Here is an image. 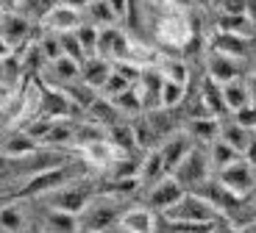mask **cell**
<instances>
[{
    "mask_svg": "<svg viewBox=\"0 0 256 233\" xmlns=\"http://www.w3.org/2000/svg\"><path fill=\"white\" fill-rule=\"evenodd\" d=\"M223 100H226V111L228 114H237V111H242V108H248L250 103H256L245 78H237V81H231V83H223Z\"/></svg>",
    "mask_w": 256,
    "mask_h": 233,
    "instance_id": "7402d4cb",
    "label": "cell"
},
{
    "mask_svg": "<svg viewBox=\"0 0 256 233\" xmlns=\"http://www.w3.org/2000/svg\"><path fill=\"white\" fill-rule=\"evenodd\" d=\"M76 39L81 42L86 58H90V56H98V39H100V28L90 25V22H84V25L76 28Z\"/></svg>",
    "mask_w": 256,
    "mask_h": 233,
    "instance_id": "8d00e7d4",
    "label": "cell"
},
{
    "mask_svg": "<svg viewBox=\"0 0 256 233\" xmlns=\"http://www.w3.org/2000/svg\"><path fill=\"white\" fill-rule=\"evenodd\" d=\"M248 86H250V95H254V100H256V69L250 72V78H248Z\"/></svg>",
    "mask_w": 256,
    "mask_h": 233,
    "instance_id": "7dc6e473",
    "label": "cell"
},
{
    "mask_svg": "<svg viewBox=\"0 0 256 233\" xmlns=\"http://www.w3.org/2000/svg\"><path fill=\"white\" fill-rule=\"evenodd\" d=\"M106 142L114 147L120 156H134L140 147H136V133H134V125L131 122H114V125L106 128Z\"/></svg>",
    "mask_w": 256,
    "mask_h": 233,
    "instance_id": "e0dca14e",
    "label": "cell"
},
{
    "mask_svg": "<svg viewBox=\"0 0 256 233\" xmlns=\"http://www.w3.org/2000/svg\"><path fill=\"white\" fill-rule=\"evenodd\" d=\"M156 67H159V72L164 75V81L181 83V86H186V83H190V67H186L181 58H159V61H156Z\"/></svg>",
    "mask_w": 256,
    "mask_h": 233,
    "instance_id": "d6a6232c",
    "label": "cell"
},
{
    "mask_svg": "<svg viewBox=\"0 0 256 233\" xmlns=\"http://www.w3.org/2000/svg\"><path fill=\"white\" fill-rule=\"evenodd\" d=\"M78 25H84V11L76 6H67V3H56L42 19V28L50 33H70Z\"/></svg>",
    "mask_w": 256,
    "mask_h": 233,
    "instance_id": "8fae6325",
    "label": "cell"
},
{
    "mask_svg": "<svg viewBox=\"0 0 256 233\" xmlns=\"http://www.w3.org/2000/svg\"><path fill=\"white\" fill-rule=\"evenodd\" d=\"M0 36L12 44V50H17L22 44H31L34 19H28L26 14L14 11V8H6V11L0 14Z\"/></svg>",
    "mask_w": 256,
    "mask_h": 233,
    "instance_id": "ba28073f",
    "label": "cell"
},
{
    "mask_svg": "<svg viewBox=\"0 0 256 233\" xmlns=\"http://www.w3.org/2000/svg\"><path fill=\"white\" fill-rule=\"evenodd\" d=\"M12 200H17V197H14L12 192H0V211H3V208H6Z\"/></svg>",
    "mask_w": 256,
    "mask_h": 233,
    "instance_id": "bcb514c9",
    "label": "cell"
},
{
    "mask_svg": "<svg viewBox=\"0 0 256 233\" xmlns=\"http://www.w3.org/2000/svg\"><path fill=\"white\" fill-rule=\"evenodd\" d=\"M206 153H209V164H212V170H223V167H228V164H234L237 158H242L237 150L231 145H226L223 139H214L209 147H206Z\"/></svg>",
    "mask_w": 256,
    "mask_h": 233,
    "instance_id": "f1b7e54d",
    "label": "cell"
},
{
    "mask_svg": "<svg viewBox=\"0 0 256 233\" xmlns=\"http://www.w3.org/2000/svg\"><path fill=\"white\" fill-rule=\"evenodd\" d=\"M250 22H254V19H250L248 14H220L218 17V31L250 36Z\"/></svg>",
    "mask_w": 256,
    "mask_h": 233,
    "instance_id": "836d02e7",
    "label": "cell"
},
{
    "mask_svg": "<svg viewBox=\"0 0 256 233\" xmlns=\"http://www.w3.org/2000/svg\"><path fill=\"white\" fill-rule=\"evenodd\" d=\"M120 228L126 233H156L159 231V217L148 206H128L120 217Z\"/></svg>",
    "mask_w": 256,
    "mask_h": 233,
    "instance_id": "5bb4252c",
    "label": "cell"
},
{
    "mask_svg": "<svg viewBox=\"0 0 256 233\" xmlns=\"http://www.w3.org/2000/svg\"><path fill=\"white\" fill-rule=\"evenodd\" d=\"M84 22H90L95 28H109V25H117V17L112 11L109 0H90L84 6Z\"/></svg>",
    "mask_w": 256,
    "mask_h": 233,
    "instance_id": "d4e9b609",
    "label": "cell"
},
{
    "mask_svg": "<svg viewBox=\"0 0 256 233\" xmlns=\"http://www.w3.org/2000/svg\"><path fill=\"white\" fill-rule=\"evenodd\" d=\"M209 50H218L223 56L240 58L245 61L250 53V36H242V33H228V31H214L209 39Z\"/></svg>",
    "mask_w": 256,
    "mask_h": 233,
    "instance_id": "7c38bea8",
    "label": "cell"
},
{
    "mask_svg": "<svg viewBox=\"0 0 256 233\" xmlns=\"http://www.w3.org/2000/svg\"><path fill=\"white\" fill-rule=\"evenodd\" d=\"M190 6H200V8H212V6H220V0H190Z\"/></svg>",
    "mask_w": 256,
    "mask_h": 233,
    "instance_id": "f6af8a7d",
    "label": "cell"
},
{
    "mask_svg": "<svg viewBox=\"0 0 256 233\" xmlns=\"http://www.w3.org/2000/svg\"><path fill=\"white\" fill-rule=\"evenodd\" d=\"M12 53H14V50H12V44H8L6 39L0 36V61H6V58L12 56Z\"/></svg>",
    "mask_w": 256,
    "mask_h": 233,
    "instance_id": "ee69618b",
    "label": "cell"
},
{
    "mask_svg": "<svg viewBox=\"0 0 256 233\" xmlns=\"http://www.w3.org/2000/svg\"><path fill=\"white\" fill-rule=\"evenodd\" d=\"M131 50H134V42L126 36L120 25H109L100 28V39H98V56L114 61H131Z\"/></svg>",
    "mask_w": 256,
    "mask_h": 233,
    "instance_id": "52a82bcc",
    "label": "cell"
},
{
    "mask_svg": "<svg viewBox=\"0 0 256 233\" xmlns=\"http://www.w3.org/2000/svg\"><path fill=\"white\" fill-rule=\"evenodd\" d=\"M184 197V189H181V183L176 181L173 175L162 178L159 183H154V186H148L145 192V206L150 208V211H156V214H164L170 206H176V203Z\"/></svg>",
    "mask_w": 256,
    "mask_h": 233,
    "instance_id": "9c48e42d",
    "label": "cell"
},
{
    "mask_svg": "<svg viewBox=\"0 0 256 233\" xmlns=\"http://www.w3.org/2000/svg\"><path fill=\"white\" fill-rule=\"evenodd\" d=\"M117 156L120 153L114 150V147L103 139V142H92V145H86V147H81V161L90 170H109L112 164L117 161Z\"/></svg>",
    "mask_w": 256,
    "mask_h": 233,
    "instance_id": "ac0fdd59",
    "label": "cell"
},
{
    "mask_svg": "<svg viewBox=\"0 0 256 233\" xmlns=\"http://www.w3.org/2000/svg\"><path fill=\"white\" fill-rule=\"evenodd\" d=\"M218 181L223 189H228L234 197H248L250 189L256 186V170L245 161V158H237L234 164L223 167L218 172Z\"/></svg>",
    "mask_w": 256,
    "mask_h": 233,
    "instance_id": "8992f818",
    "label": "cell"
},
{
    "mask_svg": "<svg viewBox=\"0 0 256 233\" xmlns=\"http://www.w3.org/2000/svg\"><path fill=\"white\" fill-rule=\"evenodd\" d=\"M209 175H212L209 153H206V147H198V145L192 147V150L184 156V161L173 170V178L181 183V189L184 192L200 189V186L209 181Z\"/></svg>",
    "mask_w": 256,
    "mask_h": 233,
    "instance_id": "5b68a950",
    "label": "cell"
},
{
    "mask_svg": "<svg viewBox=\"0 0 256 233\" xmlns=\"http://www.w3.org/2000/svg\"><path fill=\"white\" fill-rule=\"evenodd\" d=\"M200 108H204L206 117H223L226 111V100H223V86L212 78H204L200 81Z\"/></svg>",
    "mask_w": 256,
    "mask_h": 233,
    "instance_id": "ffe728a7",
    "label": "cell"
},
{
    "mask_svg": "<svg viewBox=\"0 0 256 233\" xmlns=\"http://www.w3.org/2000/svg\"><path fill=\"white\" fill-rule=\"evenodd\" d=\"M231 117H234V120H237L242 128L256 131V103H250L248 108H242V111H237V114H231Z\"/></svg>",
    "mask_w": 256,
    "mask_h": 233,
    "instance_id": "ab89813d",
    "label": "cell"
},
{
    "mask_svg": "<svg viewBox=\"0 0 256 233\" xmlns=\"http://www.w3.org/2000/svg\"><path fill=\"white\" fill-rule=\"evenodd\" d=\"M242 158H245V161H248V164H250V167H254V170H256V133H254V139H250L248 150L242 153Z\"/></svg>",
    "mask_w": 256,
    "mask_h": 233,
    "instance_id": "7bdbcfd3",
    "label": "cell"
},
{
    "mask_svg": "<svg viewBox=\"0 0 256 233\" xmlns=\"http://www.w3.org/2000/svg\"><path fill=\"white\" fill-rule=\"evenodd\" d=\"M103 233H126V231H122V228L117 225V228H109V231H103Z\"/></svg>",
    "mask_w": 256,
    "mask_h": 233,
    "instance_id": "c3c4849f",
    "label": "cell"
},
{
    "mask_svg": "<svg viewBox=\"0 0 256 233\" xmlns=\"http://www.w3.org/2000/svg\"><path fill=\"white\" fill-rule=\"evenodd\" d=\"M242 75H245V61L223 56V53H218V50L206 53V78H212V81H218L220 86H223V83H231Z\"/></svg>",
    "mask_w": 256,
    "mask_h": 233,
    "instance_id": "30bf717a",
    "label": "cell"
},
{
    "mask_svg": "<svg viewBox=\"0 0 256 233\" xmlns=\"http://www.w3.org/2000/svg\"><path fill=\"white\" fill-rule=\"evenodd\" d=\"M36 44H39V50H42V56H45V61H48V64L64 56V50H62V39H58V33L45 31V33H42V39H39Z\"/></svg>",
    "mask_w": 256,
    "mask_h": 233,
    "instance_id": "74e56055",
    "label": "cell"
},
{
    "mask_svg": "<svg viewBox=\"0 0 256 233\" xmlns=\"http://www.w3.org/2000/svg\"><path fill=\"white\" fill-rule=\"evenodd\" d=\"M45 231H50V233H81V228H78V217L45 208Z\"/></svg>",
    "mask_w": 256,
    "mask_h": 233,
    "instance_id": "f546056e",
    "label": "cell"
},
{
    "mask_svg": "<svg viewBox=\"0 0 256 233\" xmlns=\"http://www.w3.org/2000/svg\"><path fill=\"white\" fill-rule=\"evenodd\" d=\"M109 6H112V11H114V17H117V25L126 22L128 14H131V0H109Z\"/></svg>",
    "mask_w": 256,
    "mask_h": 233,
    "instance_id": "b9f144b4",
    "label": "cell"
},
{
    "mask_svg": "<svg viewBox=\"0 0 256 233\" xmlns=\"http://www.w3.org/2000/svg\"><path fill=\"white\" fill-rule=\"evenodd\" d=\"M220 14H248V0H220Z\"/></svg>",
    "mask_w": 256,
    "mask_h": 233,
    "instance_id": "60d3db41",
    "label": "cell"
},
{
    "mask_svg": "<svg viewBox=\"0 0 256 233\" xmlns=\"http://www.w3.org/2000/svg\"><path fill=\"white\" fill-rule=\"evenodd\" d=\"M56 3H58V0H20V6L14 8V11L26 14V17L34 19V22H42V19H45V14L50 11Z\"/></svg>",
    "mask_w": 256,
    "mask_h": 233,
    "instance_id": "e575fe53",
    "label": "cell"
},
{
    "mask_svg": "<svg viewBox=\"0 0 256 233\" xmlns=\"http://www.w3.org/2000/svg\"><path fill=\"white\" fill-rule=\"evenodd\" d=\"M237 233H256V231H254V228H240Z\"/></svg>",
    "mask_w": 256,
    "mask_h": 233,
    "instance_id": "681fc988",
    "label": "cell"
},
{
    "mask_svg": "<svg viewBox=\"0 0 256 233\" xmlns=\"http://www.w3.org/2000/svg\"><path fill=\"white\" fill-rule=\"evenodd\" d=\"M72 125L76 122L70 120H53L42 139V147H72Z\"/></svg>",
    "mask_w": 256,
    "mask_h": 233,
    "instance_id": "4316f807",
    "label": "cell"
},
{
    "mask_svg": "<svg viewBox=\"0 0 256 233\" xmlns=\"http://www.w3.org/2000/svg\"><path fill=\"white\" fill-rule=\"evenodd\" d=\"M192 147H195V142H192L184 131L170 133V136L162 142L159 153H162V161H164V167H167V175H173V170L181 164V161H184V156L192 150Z\"/></svg>",
    "mask_w": 256,
    "mask_h": 233,
    "instance_id": "4fadbf2b",
    "label": "cell"
},
{
    "mask_svg": "<svg viewBox=\"0 0 256 233\" xmlns=\"http://www.w3.org/2000/svg\"><path fill=\"white\" fill-rule=\"evenodd\" d=\"M162 220H170V222H190V225H218L223 220L218 208L212 206L206 197H200L198 192H184L176 206H170L162 214Z\"/></svg>",
    "mask_w": 256,
    "mask_h": 233,
    "instance_id": "277c9868",
    "label": "cell"
},
{
    "mask_svg": "<svg viewBox=\"0 0 256 233\" xmlns=\"http://www.w3.org/2000/svg\"><path fill=\"white\" fill-rule=\"evenodd\" d=\"M126 208H128V197L112 195V192H98L90 200V206L78 214V228H81V233H103L109 228H117Z\"/></svg>",
    "mask_w": 256,
    "mask_h": 233,
    "instance_id": "6da1fadb",
    "label": "cell"
},
{
    "mask_svg": "<svg viewBox=\"0 0 256 233\" xmlns=\"http://www.w3.org/2000/svg\"><path fill=\"white\" fill-rule=\"evenodd\" d=\"M112 67H114V64H112L109 58H103V56H90L86 61L81 64V81L86 83L90 89L100 92L103 83L109 81V75H112Z\"/></svg>",
    "mask_w": 256,
    "mask_h": 233,
    "instance_id": "d6986e66",
    "label": "cell"
},
{
    "mask_svg": "<svg viewBox=\"0 0 256 233\" xmlns=\"http://www.w3.org/2000/svg\"><path fill=\"white\" fill-rule=\"evenodd\" d=\"M22 231H26V211L12 200L0 211V233H22Z\"/></svg>",
    "mask_w": 256,
    "mask_h": 233,
    "instance_id": "1f68e13d",
    "label": "cell"
},
{
    "mask_svg": "<svg viewBox=\"0 0 256 233\" xmlns=\"http://www.w3.org/2000/svg\"><path fill=\"white\" fill-rule=\"evenodd\" d=\"M162 178H167V167L164 161H162V153L159 147H154V150H145L140 156V170H136V181H140V189L142 186H154V183H159Z\"/></svg>",
    "mask_w": 256,
    "mask_h": 233,
    "instance_id": "9a60e30c",
    "label": "cell"
},
{
    "mask_svg": "<svg viewBox=\"0 0 256 233\" xmlns=\"http://www.w3.org/2000/svg\"><path fill=\"white\" fill-rule=\"evenodd\" d=\"M103 139H106V128L92 122V120H86V117L72 125V147H78V150L92 145V142H103Z\"/></svg>",
    "mask_w": 256,
    "mask_h": 233,
    "instance_id": "484cf974",
    "label": "cell"
},
{
    "mask_svg": "<svg viewBox=\"0 0 256 233\" xmlns=\"http://www.w3.org/2000/svg\"><path fill=\"white\" fill-rule=\"evenodd\" d=\"M112 103H114V108L122 114V117H140V114H145V108H142V97H140V89L128 86L126 92H120V95L109 97Z\"/></svg>",
    "mask_w": 256,
    "mask_h": 233,
    "instance_id": "83f0119b",
    "label": "cell"
},
{
    "mask_svg": "<svg viewBox=\"0 0 256 233\" xmlns=\"http://www.w3.org/2000/svg\"><path fill=\"white\" fill-rule=\"evenodd\" d=\"M48 67L53 69V75H56V81L58 83H76V81H81V61H76V58H70V56H62V58H56V61H50Z\"/></svg>",
    "mask_w": 256,
    "mask_h": 233,
    "instance_id": "4dcf8cb0",
    "label": "cell"
},
{
    "mask_svg": "<svg viewBox=\"0 0 256 233\" xmlns=\"http://www.w3.org/2000/svg\"><path fill=\"white\" fill-rule=\"evenodd\" d=\"M45 150L39 145L36 139H31L26 131H14L8 139H3L0 145V156H8V158H26V156H34V153Z\"/></svg>",
    "mask_w": 256,
    "mask_h": 233,
    "instance_id": "44dd1931",
    "label": "cell"
},
{
    "mask_svg": "<svg viewBox=\"0 0 256 233\" xmlns=\"http://www.w3.org/2000/svg\"><path fill=\"white\" fill-rule=\"evenodd\" d=\"M84 117L92 120V122H98V125H103V128L114 125V122H122V114L114 108V103H112L109 97H103V95L95 97V103L84 111Z\"/></svg>",
    "mask_w": 256,
    "mask_h": 233,
    "instance_id": "cb8c5ba5",
    "label": "cell"
},
{
    "mask_svg": "<svg viewBox=\"0 0 256 233\" xmlns=\"http://www.w3.org/2000/svg\"><path fill=\"white\" fill-rule=\"evenodd\" d=\"M154 33L159 39V44L164 47H173V50H181L192 42L195 36V28H192L190 17L184 14L181 6H162L159 17L154 22Z\"/></svg>",
    "mask_w": 256,
    "mask_h": 233,
    "instance_id": "3957f363",
    "label": "cell"
},
{
    "mask_svg": "<svg viewBox=\"0 0 256 233\" xmlns=\"http://www.w3.org/2000/svg\"><path fill=\"white\" fill-rule=\"evenodd\" d=\"M184 100H186V86L164 81V86H162V108H164V111H173V108H178Z\"/></svg>",
    "mask_w": 256,
    "mask_h": 233,
    "instance_id": "d590c367",
    "label": "cell"
},
{
    "mask_svg": "<svg viewBox=\"0 0 256 233\" xmlns=\"http://www.w3.org/2000/svg\"><path fill=\"white\" fill-rule=\"evenodd\" d=\"M58 39H62V50H64V56H70V58H76V61H86V53H84V47H81V42L76 39V31H70V33H58Z\"/></svg>",
    "mask_w": 256,
    "mask_h": 233,
    "instance_id": "f35d334b",
    "label": "cell"
},
{
    "mask_svg": "<svg viewBox=\"0 0 256 233\" xmlns=\"http://www.w3.org/2000/svg\"><path fill=\"white\" fill-rule=\"evenodd\" d=\"M254 133H256V131H248V128H242L237 120H234V117H231V120H226V122L220 120V139H223L226 145L234 147L240 156L248 150V145H250V139H254Z\"/></svg>",
    "mask_w": 256,
    "mask_h": 233,
    "instance_id": "603a6c76",
    "label": "cell"
},
{
    "mask_svg": "<svg viewBox=\"0 0 256 233\" xmlns=\"http://www.w3.org/2000/svg\"><path fill=\"white\" fill-rule=\"evenodd\" d=\"M98 192H100V186H95L90 178L84 175V178H76V181L58 186V189L48 192L42 200H45V208H53V211H64V214L78 217L84 208L90 206V200L98 195Z\"/></svg>",
    "mask_w": 256,
    "mask_h": 233,
    "instance_id": "7a4b0ae2",
    "label": "cell"
},
{
    "mask_svg": "<svg viewBox=\"0 0 256 233\" xmlns=\"http://www.w3.org/2000/svg\"><path fill=\"white\" fill-rule=\"evenodd\" d=\"M184 133L198 147H209L214 139H220V120L218 117H190Z\"/></svg>",
    "mask_w": 256,
    "mask_h": 233,
    "instance_id": "2e32d148",
    "label": "cell"
}]
</instances>
